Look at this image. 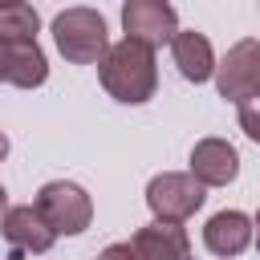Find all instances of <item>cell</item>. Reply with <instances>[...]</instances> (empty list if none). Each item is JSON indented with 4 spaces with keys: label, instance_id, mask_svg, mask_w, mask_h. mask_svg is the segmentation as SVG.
<instances>
[{
    "label": "cell",
    "instance_id": "6da1fadb",
    "mask_svg": "<svg viewBox=\"0 0 260 260\" xmlns=\"http://www.w3.org/2000/svg\"><path fill=\"white\" fill-rule=\"evenodd\" d=\"M98 81L102 89L122 102V106H142L154 98L158 89V65H154V49L138 45V41H118L106 49V57L98 61Z\"/></svg>",
    "mask_w": 260,
    "mask_h": 260
},
{
    "label": "cell",
    "instance_id": "7a4b0ae2",
    "mask_svg": "<svg viewBox=\"0 0 260 260\" xmlns=\"http://www.w3.org/2000/svg\"><path fill=\"white\" fill-rule=\"evenodd\" d=\"M53 41L57 53L73 65H98L110 49V32H106V16L98 8H65L53 16Z\"/></svg>",
    "mask_w": 260,
    "mask_h": 260
},
{
    "label": "cell",
    "instance_id": "3957f363",
    "mask_svg": "<svg viewBox=\"0 0 260 260\" xmlns=\"http://www.w3.org/2000/svg\"><path fill=\"white\" fill-rule=\"evenodd\" d=\"M41 219L49 223L53 236H81L93 219V199L85 195V187L69 183V179H53L37 191V203Z\"/></svg>",
    "mask_w": 260,
    "mask_h": 260
},
{
    "label": "cell",
    "instance_id": "277c9868",
    "mask_svg": "<svg viewBox=\"0 0 260 260\" xmlns=\"http://www.w3.org/2000/svg\"><path fill=\"white\" fill-rule=\"evenodd\" d=\"M207 191L187 175V171H162L146 183V207L154 223H183L203 207Z\"/></svg>",
    "mask_w": 260,
    "mask_h": 260
},
{
    "label": "cell",
    "instance_id": "5b68a950",
    "mask_svg": "<svg viewBox=\"0 0 260 260\" xmlns=\"http://www.w3.org/2000/svg\"><path fill=\"white\" fill-rule=\"evenodd\" d=\"M122 28H126V41L158 49V45H171V37L179 32V16L167 0H130L122 4Z\"/></svg>",
    "mask_w": 260,
    "mask_h": 260
},
{
    "label": "cell",
    "instance_id": "8992f818",
    "mask_svg": "<svg viewBox=\"0 0 260 260\" xmlns=\"http://www.w3.org/2000/svg\"><path fill=\"white\" fill-rule=\"evenodd\" d=\"M256 65H260V41H236L228 49L223 61H215V89L219 98L244 106L252 102V85H256Z\"/></svg>",
    "mask_w": 260,
    "mask_h": 260
},
{
    "label": "cell",
    "instance_id": "52a82bcc",
    "mask_svg": "<svg viewBox=\"0 0 260 260\" xmlns=\"http://www.w3.org/2000/svg\"><path fill=\"white\" fill-rule=\"evenodd\" d=\"M0 232H4V240H8V248H12L16 260H20V256H41V252H49L53 240H57L32 203H16V207H8L4 219H0Z\"/></svg>",
    "mask_w": 260,
    "mask_h": 260
},
{
    "label": "cell",
    "instance_id": "ba28073f",
    "mask_svg": "<svg viewBox=\"0 0 260 260\" xmlns=\"http://www.w3.org/2000/svg\"><path fill=\"white\" fill-rule=\"evenodd\" d=\"M203 191L207 187H228L240 175V154L228 138H199L191 146V171H187Z\"/></svg>",
    "mask_w": 260,
    "mask_h": 260
},
{
    "label": "cell",
    "instance_id": "9c48e42d",
    "mask_svg": "<svg viewBox=\"0 0 260 260\" xmlns=\"http://www.w3.org/2000/svg\"><path fill=\"white\" fill-rule=\"evenodd\" d=\"M0 81L16 89H37L49 81V61L37 41H0Z\"/></svg>",
    "mask_w": 260,
    "mask_h": 260
},
{
    "label": "cell",
    "instance_id": "30bf717a",
    "mask_svg": "<svg viewBox=\"0 0 260 260\" xmlns=\"http://www.w3.org/2000/svg\"><path fill=\"white\" fill-rule=\"evenodd\" d=\"M126 244L134 260H191V240L183 223H146Z\"/></svg>",
    "mask_w": 260,
    "mask_h": 260
},
{
    "label": "cell",
    "instance_id": "8fae6325",
    "mask_svg": "<svg viewBox=\"0 0 260 260\" xmlns=\"http://www.w3.org/2000/svg\"><path fill=\"white\" fill-rule=\"evenodd\" d=\"M203 244H207L211 256L232 260V256H240V252L252 244V219H248L244 211H236V207L215 211V215L203 223Z\"/></svg>",
    "mask_w": 260,
    "mask_h": 260
},
{
    "label": "cell",
    "instance_id": "7c38bea8",
    "mask_svg": "<svg viewBox=\"0 0 260 260\" xmlns=\"http://www.w3.org/2000/svg\"><path fill=\"white\" fill-rule=\"evenodd\" d=\"M171 57H175L179 73H183L187 81H195V85H203V81L215 77V49H211V41H207L203 32H195V28H179V32L171 37Z\"/></svg>",
    "mask_w": 260,
    "mask_h": 260
},
{
    "label": "cell",
    "instance_id": "4fadbf2b",
    "mask_svg": "<svg viewBox=\"0 0 260 260\" xmlns=\"http://www.w3.org/2000/svg\"><path fill=\"white\" fill-rule=\"evenodd\" d=\"M41 16L24 0H4L0 4V41H37Z\"/></svg>",
    "mask_w": 260,
    "mask_h": 260
},
{
    "label": "cell",
    "instance_id": "5bb4252c",
    "mask_svg": "<svg viewBox=\"0 0 260 260\" xmlns=\"http://www.w3.org/2000/svg\"><path fill=\"white\" fill-rule=\"evenodd\" d=\"M240 130L252 142H260V102H244L240 106Z\"/></svg>",
    "mask_w": 260,
    "mask_h": 260
},
{
    "label": "cell",
    "instance_id": "9a60e30c",
    "mask_svg": "<svg viewBox=\"0 0 260 260\" xmlns=\"http://www.w3.org/2000/svg\"><path fill=\"white\" fill-rule=\"evenodd\" d=\"M98 260H134V256H130V244H110V248H102Z\"/></svg>",
    "mask_w": 260,
    "mask_h": 260
},
{
    "label": "cell",
    "instance_id": "2e32d148",
    "mask_svg": "<svg viewBox=\"0 0 260 260\" xmlns=\"http://www.w3.org/2000/svg\"><path fill=\"white\" fill-rule=\"evenodd\" d=\"M252 244H256V252H260V211L252 215Z\"/></svg>",
    "mask_w": 260,
    "mask_h": 260
},
{
    "label": "cell",
    "instance_id": "e0dca14e",
    "mask_svg": "<svg viewBox=\"0 0 260 260\" xmlns=\"http://www.w3.org/2000/svg\"><path fill=\"white\" fill-rule=\"evenodd\" d=\"M252 102H260V65H256V85H252Z\"/></svg>",
    "mask_w": 260,
    "mask_h": 260
},
{
    "label": "cell",
    "instance_id": "ac0fdd59",
    "mask_svg": "<svg viewBox=\"0 0 260 260\" xmlns=\"http://www.w3.org/2000/svg\"><path fill=\"white\" fill-rule=\"evenodd\" d=\"M4 211H8V191L0 187V219H4Z\"/></svg>",
    "mask_w": 260,
    "mask_h": 260
},
{
    "label": "cell",
    "instance_id": "d6986e66",
    "mask_svg": "<svg viewBox=\"0 0 260 260\" xmlns=\"http://www.w3.org/2000/svg\"><path fill=\"white\" fill-rule=\"evenodd\" d=\"M4 154H8V134L0 130V158H4Z\"/></svg>",
    "mask_w": 260,
    "mask_h": 260
}]
</instances>
